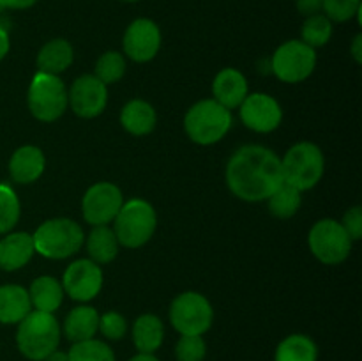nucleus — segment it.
<instances>
[{"label": "nucleus", "instance_id": "19", "mask_svg": "<svg viewBox=\"0 0 362 361\" xmlns=\"http://www.w3.org/2000/svg\"><path fill=\"white\" fill-rule=\"evenodd\" d=\"M120 124L127 133L134 137H145L154 131L158 115L151 103L144 99H131L120 112Z\"/></svg>", "mask_w": 362, "mask_h": 361}, {"label": "nucleus", "instance_id": "40", "mask_svg": "<svg viewBox=\"0 0 362 361\" xmlns=\"http://www.w3.org/2000/svg\"><path fill=\"white\" fill-rule=\"evenodd\" d=\"M42 361H69V356H67V353H64V350L55 349L52 354H48V356H46Z\"/></svg>", "mask_w": 362, "mask_h": 361}, {"label": "nucleus", "instance_id": "21", "mask_svg": "<svg viewBox=\"0 0 362 361\" xmlns=\"http://www.w3.org/2000/svg\"><path fill=\"white\" fill-rule=\"evenodd\" d=\"M99 328V314L88 304H80L67 314L64 321V335L69 342H83L94 338Z\"/></svg>", "mask_w": 362, "mask_h": 361}, {"label": "nucleus", "instance_id": "39", "mask_svg": "<svg viewBox=\"0 0 362 361\" xmlns=\"http://www.w3.org/2000/svg\"><path fill=\"white\" fill-rule=\"evenodd\" d=\"M350 52H352L354 60H356L357 64H362V34H357L356 38H354L352 46H350Z\"/></svg>", "mask_w": 362, "mask_h": 361}, {"label": "nucleus", "instance_id": "32", "mask_svg": "<svg viewBox=\"0 0 362 361\" xmlns=\"http://www.w3.org/2000/svg\"><path fill=\"white\" fill-rule=\"evenodd\" d=\"M207 343L202 335H182L175 345L177 361H204Z\"/></svg>", "mask_w": 362, "mask_h": 361}, {"label": "nucleus", "instance_id": "36", "mask_svg": "<svg viewBox=\"0 0 362 361\" xmlns=\"http://www.w3.org/2000/svg\"><path fill=\"white\" fill-rule=\"evenodd\" d=\"M296 6L297 11L306 18L322 13V0H297Z\"/></svg>", "mask_w": 362, "mask_h": 361}, {"label": "nucleus", "instance_id": "31", "mask_svg": "<svg viewBox=\"0 0 362 361\" xmlns=\"http://www.w3.org/2000/svg\"><path fill=\"white\" fill-rule=\"evenodd\" d=\"M126 73V59L119 52H106L95 62L94 76L105 85L117 84Z\"/></svg>", "mask_w": 362, "mask_h": 361}, {"label": "nucleus", "instance_id": "43", "mask_svg": "<svg viewBox=\"0 0 362 361\" xmlns=\"http://www.w3.org/2000/svg\"><path fill=\"white\" fill-rule=\"evenodd\" d=\"M0 11H2V7H0Z\"/></svg>", "mask_w": 362, "mask_h": 361}, {"label": "nucleus", "instance_id": "30", "mask_svg": "<svg viewBox=\"0 0 362 361\" xmlns=\"http://www.w3.org/2000/svg\"><path fill=\"white\" fill-rule=\"evenodd\" d=\"M21 205L16 191L0 183V236L13 232L20 222Z\"/></svg>", "mask_w": 362, "mask_h": 361}, {"label": "nucleus", "instance_id": "42", "mask_svg": "<svg viewBox=\"0 0 362 361\" xmlns=\"http://www.w3.org/2000/svg\"><path fill=\"white\" fill-rule=\"evenodd\" d=\"M122 2H138V0H122Z\"/></svg>", "mask_w": 362, "mask_h": 361}, {"label": "nucleus", "instance_id": "18", "mask_svg": "<svg viewBox=\"0 0 362 361\" xmlns=\"http://www.w3.org/2000/svg\"><path fill=\"white\" fill-rule=\"evenodd\" d=\"M212 94H214L212 99H216L225 108H239L240 103L247 96L246 76L239 69L225 67V69L216 74L214 81H212Z\"/></svg>", "mask_w": 362, "mask_h": 361}, {"label": "nucleus", "instance_id": "3", "mask_svg": "<svg viewBox=\"0 0 362 361\" xmlns=\"http://www.w3.org/2000/svg\"><path fill=\"white\" fill-rule=\"evenodd\" d=\"M232 122V110L219 105L216 99H202L187 110L184 130L194 144L212 145L226 137Z\"/></svg>", "mask_w": 362, "mask_h": 361}, {"label": "nucleus", "instance_id": "22", "mask_svg": "<svg viewBox=\"0 0 362 361\" xmlns=\"http://www.w3.org/2000/svg\"><path fill=\"white\" fill-rule=\"evenodd\" d=\"M64 294L66 292H64L62 283L53 276H39L28 289L32 308L37 311H48V314L59 310L64 301Z\"/></svg>", "mask_w": 362, "mask_h": 361}, {"label": "nucleus", "instance_id": "6", "mask_svg": "<svg viewBox=\"0 0 362 361\" xmlns=\"http://www.w3.org/2000/svg\"><path fill=\"white\" fill-rule=\"evenodd\" d=\"M324 152L313 142H299L281 158L283 180L300 191L317 186L324 177Z\"/></svg>", "mask_w": 362, "mask_h": 361}, {"label": "nucleus", "instance_id": "20", "mask_svg": "<svg viewBox=\"0 0 362 361\" xmlns=\"http://www.w3.org/2000/svg\"><path fill=\"white\" fill-rule=\"evenodd\" d=\"M32 311L28 290L21 285L0 287V324H18Z\"/></svg>", "mask_w": 362, "mask_h": 361}, {"label": "nucleus", "instance_id": "8", "mask_svg": "<svg viewBox=\"0 0 362 361\" xmlns=\"http://www.w3.org/2000/svg\"><path fill=\"white\" fill-rule=\"evenodd\" d=\"M214 321L212 304L204 294L182 292L170 304V322L180 335H204Z\"/></svg>", "mask_w": 362, "mask_h": 361}, {"label": "nucleus", "instance_id": "2", "mask_svg": "<svg viewBox=\"0 0 362 361\" xmlns=\"http://www.w3.org/2000/svg\"><path fill=\"white\" fill-rule=\"evenodd\" d=\"M60 336L62 329L55 315L32 310L23 321L18 322L16 345L27 360L42 361L48 354L59 349Z\"/></svg>", "mask_w": 362, "mask_h": 361}, {"label": "nucleus", "instance_id": "38", "mask_svg": "<svg viewBox=\"0 0 362 361\" xmlns=\"http://www.w3.org/2000/svg\"><path fill=\"white\" fill-rule=\"evenodd\" d=\"M9 48H11L9 32H7L4 27H0V60L9 53Z\"/></svg>", "mask_w": 362, "mask_h": 361}, {"label": "nucleus", "instance_id": "1", "mask_svg": "<svg viewBox=\"0 0 362 361\" xmlns=\"http://www.w3.org/2000/svg\"><path fill=\"white\" fill-rule=\"evenodd\" d=\"M281 183V158L264 145L237 149L226 165V184L240 200H267Z\"/></svg>", "mask_w": 362, "mask_h": 361}, {"label": "nucleus", "instance_id": "23", "mask_svg": "<svg viewBox=\"0 0 362 361\" xmlns=\"http://www.w3.org/2000/svg\"><path fill=\"white\" fill-rule=\"evenodd\" d=\"M74 60L73 46L66 39H52L37 53V67L41 73L57 74L69 69Z\"/></svg>", "mask_w": 362, "mask_h": 361}, {"label": "nucleus", "instance_id": "10", "mask_svg": "<svg viewBox=\"0 0 362 361\" xmlns=\"http://www.w3.org/2000/svg\"><path fill=\"white\" fill-rule=\"evenodd\" d=\"M317 67V52L300 39H292L279 46L271 59V69L285 84H300Z\"/></svg>", "mask_w": 362, "mask_h": 361}, {"label": "nucleus", "instance_id": "41", "mask_svg": "<svg viewBox=\"0 0 362 361\" xmlns=\"http://www.w3.org/2000/svg\"><path fill=\"white\" fill-rule=\"evenodd\" d=\"M129 361H159L154 354H144V353H138L136 356L131 357Z\"/></svg>", "mask_w": 362, "mask_h": 361}, {"label": "nucleus", "instance_id": "28", "mask_svg": "<svg viewBox=\"0 0 362 361\" xmlns=\"http://www.w3.org/2000/svg\"><path fill=\"white\" fill-rule=\"evenodd\" d=\"M332 38V21L324 13L308 16L300 28V41L311 48L325 46Z\"/></svg>", "mask_w": 362, "mask_h": 361}, {"label": "nucleus", "instance_id": "27", "mask_svg": "<svg viewBox=\"0 0 362 361\" xmlns=\"http://www.w3.org/2000/svg\"><path fill=\"white\" fill-rule=\"evenodd\" d=\"M267 202L272 216L281 219L292 218L299 212L300 204H303V191L283 180L278 190L267 198Z\"/></svg>", "mask_w": 362, "mask_h": 361}, {"label": "nucleus", "instance_id": "37", "mask_svg": "<svg viewBox=\"0 0 362 361\" xmlns=\"http://www.w3.org/2000/svg\"><path fill=\"white\" fill-rule=\"evenodd\" d=\"M34 4H37V0H0V7L2 9H14V11H21V9H28Z\"/></svg>", "mask_w": 362, "mask_h": 361}, {"label": "nucleus", "instance_id": "9", "mask_svg": "<svg viewBox=\"0 0 362 361\" xmlns=\"http://www.w3.org/2000/svg\"><path fill=\"white\" fill-rule=\"evenodd\" d=\"M352 243L350 236L343 225L336 219L324 218L315 223L308 236V244L310 250L322 264L336 265L346 260L352 251Z\"/></svg>", "mask_w": 362, "mask_h": 361}, {"label": "nucleus", "instance_id": "16", "mask_svg": "<svg viewBox=\"0 0 362 361\" xmlns=\"http://www.w3.org/2000/svg\"><path fill=\"white\" fill-rule=\"evenodd\" d=\"M35 248L32 234L9 232L0 239V269L4 271H18L25 268L34 257Z\"/></svg>", "mask_w": 362, "mask_h": 361}, {"label": "nucleus", "instance_id": "34", "mask_svg": "<svg viewBox=\"0 0 362 361\" xmlns=\"http://www.w3.org/2000/svg\"><path fill=\"white\" fill-rule=\"evenodd\" d=\"M98 331H101V335L108 340L124 338L127 331L126 317L119 311H106V314L99 315Z\"/></svg>", "mask_w": 362, "mask_h": 361}, {"label": "nucleus", "instance_id": "17", "mask_svg": "<svg viewBox=\"0 0 362 361\" xmlns=\"http://www.w3.org/2000/svg\"><path fill=\"white\" fill-rule=\"evenodd\" d=\"M46 166L45 154L35 145H21L9 159V176L18 184L35 183Z\"/></svg>", "mask_w": 362, "mask_h": 361}, {"label": "nucleus", "instance_id": "12", "mask_svg": "<svg viewBox=\"0 0 362 361\" xmlns=\"http://www.w3.org/2000/svg\"><path fill=\"white\" fill-rule=\"evenodd\" d=\"M67 105L81 119H94L105 112L108 105V85L94 74L76 78L67 92Z\"/></svg>", "mask_w": 362, "mask_h": 361}, {"label": "nucleus", "instance_id": "13", "mask_svg": "<svg viewBox=\"0 0 362 361\" xmlns=\"http://www.w3.org/2000/svg\"><path fill=\"white\" fill-rule=\"evenodd\" d=\"M64 292L74 301L87 303L103 289V269L90 258H80L69 264L62 276Z\"/></svg>", "mask_w": 362, "mask_h": 361}, {"label": "nucleus", "instance_id": "25", "mask_svg": "<svg viewBox=\"0 0 362 361\" xmlns=\"http://www.w3.org/2000/svg\"><path fill=\"white\" fill-rule=\"evenodd\" d=\"M119 241L115 232L108 225H99L92 229L87 237L88 257L95 264H110L119 255Z\"/></svg>", "mask_w": 362, "mask_h": 361}, {"label": "nucleus", "instance_id": "26", "mask_svg": "<svg viewBox=\"0 0 362 361\" xmlns=\"http://www.w3.org/2000/svg\"><path fill=\"white\" fill-rule=\"evenodd\" d=\"M318 347L308 335H290L279 342L274 361H317Z\"/></svg>", "mask_w": 362, "mask_h": 361}, {"label": "nucleus", "instance_id": "33", "mask_svg": "<svg viewBox=\"0 0 362 361\" xmlns=\"http://www.w3.org/2000/svg\"><path fill=\"white\" fill-rule=\"evenodd\" d=\"M322 11L331 21H349L361 16V0H322Z\"/></svg>", "mask_w": 362, "mask_h": 361}, {"label": "nucleus", "instance_id": "15", "mask_svg": "<svg viewBox=\"0 0 362 361\" xmlns=\"http://www.w3.org/2000/svg\"><path fill=\"white\" fill-rule=\"evenodd\" d=\"M122 48L124 53L134 62H148L161 48V30L148 18H136L126 28Z\"/></svg>", "mask_w": 362, "mask_h": 361}, {"label": "nucleus", "instance_id": "4", "mask_svg": "<svg viewBox=\"0 0 362 361\" xmlns=\"http://www.w3.org/2000/svg\"><path fill=\"white\" fill-rule=\"evenodd\" d=\"M32 239H34L35 253L52 260H64L80 251L85 236L80 223L74 219L53 218L41 223L32 234Z\"/></svg>", "mask_w": 362, "mask_h": 361}, {"label": "nucleus", "instance_id": "11", "mask_svg": "<svg viewBox=\"0 0 362 361\" xmlns=\"http://www.w3.org/2000/svg\"><path fill=\"white\" fill-rule=\"evenodd\" d=\"M124 204V195L120 188L113 183H95L85 191L81 200V212L85 222L92 227L108 225L119 214Z\"/></svg>", "mask_w": 362, "mask_h": 361}, {"label": "nucleus", "instance_id": "35", "mask_svg": "<svg viewBox=\"0 0 362 361\" xmlns=\"http://www.w3.org/2000/svg\"><path fill=\"white\" fill-rule=\"evenodd\" d=\"M339 223H341L343 229L346 230V234L350 236V239L359 241L362 237V207L361 205H354L352 209H349Z\"/></svg>", "mask_w": 362, "mask_h": 361}, {"label": "nucleus", "instance_id": "24", "mask_svg": "<svg viewBox=\"0 0 362 361\" xmlns=\"http://www.w3.org/2000/svg\"><path fill=\"white\" fill-rule=\"evenodd\" d=\"M165 340V326L154 314H144L134 321L133 342L138 353L154 354Z\"/></svg>", "mask_w": 362, "mask_h": 361}, {"label": "nucleus", "instance_id": "14", "mask_svg": "<svg viewBox=\"0 0 362 361\" xmlns=\"http://www.w3.org/2000/svg\"><path fill=\"white\" fill-rule=\"evenodd\" d=\"M240 120L255 133H271L283 120L281 105L265 92H253L239 106Z\"/></svg>", "mask_w": 362, "mask_h": 361}, {"label": "nucleus", "instance_id": "29", "mask_svg": "<svg viewBox=\"0 0 362 361\" xmlns=\"http://www.w3.org/2000/svg\"><path fill=\"white\" fill-rule=\"evenodd\" d=\"M69 361H115L113 349L103 340H83L71 345L67 350Z\"/></svg>", "mask_w": 362, "mask_h": 361}, {"label": "nucleus", "instance_id": "5", "mask_svg": "<svg viewBox=\"0 0 362 361\" xmlns=\"http://www.w3.org/2000/svg\"><path fill=\"white\" fill-rule=\"evenodd\" d=\"M158 227V214L151 202L133 198L120 207L113 219V232L119 244L126 248H140L151 241Z\"/></svg>", "mask_w": 362, "mask_h": 361}, {"label": "nucleus", "instance_id": "7", "mask_svg": "<svg viewBox=\"0 0 362 361\" xmlns=\"http://www.w3.org/2000/svg\"><path fill=\"white\" fill-rule=\"evenodd\" d=\"M27 105L32 115L41 122H53L64 115L67 108V88L57 74H34L28 87Z\"/></svg>", "mask_w": 362, "mask_h": 361}]
</instances>
